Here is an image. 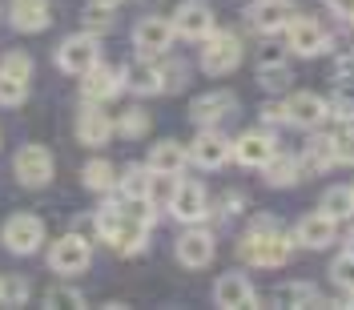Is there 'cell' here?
Returning <instances> with one entry per match:
<instances>
[{
	"mask_svg": "<svg viewBox=\"0 0 354 310\" xmlns=\"http://www.w3.org/2000/svg\"><path fill=\"white\" fill-rule=\"evenodd\" d=\"M238 250H242V258L250 266H282L290 258V242L278 234V221L274 218H258L254 221Z\"/></svg>",
	"mask_w": 354,
	"mask_h": 310,
	"instance_id": "cell-1",
	"label": "cell"
},
{
	"mask_svg": "<svg viewBox=\"0 0 354 310\" xmlns=\"http://www.w3.org/2000/svg\"><path fill=\"white\" fill-rule=\"evenodd\" d=\"M238 61H242V44H238L234 33H209L205 37V48H201V69L205 73L221 77V73L238 69Z\"/></svg>",
	"mask_w": 354,
	"mask_h": 310,
	"instance_id": "cell-2",
	"label": "cell"
},
{
	"mask_svg": "<svg viewBox=\"0 0 354 310\" xmlns=\"http://www.w3.org/2000/svg\"><path fill=\"white\" fill-rule=\"evenodd\" d=\"M44 242V221L32 218V214H12L8 226H4V246L12 250V254H32V250H41Z\"/></svg>",
	"mask_w": 354,
	"mask_h": 310,
	"instance_id": "cell-3",
	"label": "cell"
},
{
	"mask_svg": "<svg viewBox=\"0 0 354 310\" xmlns=\"http://www.w3.org/2000/svg\"><path fill=\"white\" fill-rule=\"evenodd\" d=\"M48 266L57 274H81L88 266V242L81 234H65L61 242H53V250H48Z\"/></svg>",
	"mask_w": 354,
	"mask_h": 310,
	"instance_id": "cell-4",
	"label": "cell"
},
{
	"mask_svg": "<svg viewBox=\"0 0 354 310\" xmlns=\"http://www.w3.org/2000/svg\"><path fill=\"white\" fill-rule=\"evenodd\" d=\"M174 21H165V17H145V21H137L133 28V44L145 53V57H157V53H165L169 44H174Z\"/></svg>",
	"mask_w": 354,
	"mask_h": 310,
	"instance_id": "cell-5",
	"label": "cell"
},
{
	"mask_svg": "<svg viewBox=\"0 0 354 310\" xmlns=\"http://www.w3.org/2000/svg\"><path fill=\"white\" fill-rule=\"evenodd\" d=\"M17 177H21V185H32V190L48 185V177H53L48 149L44 145H24L21 154H17Z\"/></svg>",
	"mask_w": 354,
	"mask_h": 310,
	"instance_id": "cell-6",
	"label": "cell"
},
{
	"mask_svg": "<svg viewBox=\"0 0 354 310\" xmlns=\"http://www.w3.org/2000/svg\"><path fill=\"white\" fill-rule=\"evenodd\" d=\"M97 61H101V48H97L93 37H73V41H65L57 48V65L65 69V73H81L85 77Z\"/></svg>",
	"mask_w": 354,
	"mask_h": 310,
	"instance_id": "cell-7",
	"label": "cell"
},
{
	"mask_svg": "<svg viewBox=\"0 0 354 310\" xmlns=\"http://www.w3.org/2000/svg\"><path fill=\"white\" fill-rule=\"evenodd\" d=\"M290 33V53H298V57H318L322 48H326V33H322V24L310 21V17H298V21L286 24Z\"/></svg>",
	"mask_w": 354,
	"mask_h": 310,
	"instance_id": "cell-8",
	"label": "cell"
},
{
	"mask_svg": "<svg viewBox=\"0 0 354 310\" xmlns=\"http://www.w3.org/2000/svg\"><path fill=\"white\" fill-rule=\"evenodd\" d=\"M174 33L189 37V41L209 37V33H214V12H209V4H201V0L181 4V8H177V17H174Z\"/></svg>",
	"mask_w": 354,
	"mask_h": 310,
	"instance_id": "cell-9",
	"label": "cell"
},
{
	"mask_svg": "<svg viewBox=\"0 0 354 310\" xmlns=\"http://www.w3.org/2000/svg\"><path fill=\"white\" fill-rule=\"evenodd\" d=\"M326 113H330V105H326L322 97H314V93H294L286 101V109H282V117L294 121V125H302V129H314V125L326 121Z\"/></svg>",
	"mask_w": 354,
	"mask_h": 310,
	"instance_id": "cell-10",
	"label": "cell"
},
{
	"mask_svg": "<svg viewBox=\"0 0 354 310\" xmlns=\"http://www.w3.org/2000/svg\"><path fill=\"white\" fill-rule=\"evenodd\" d=\"M169 210H174V218H181V221H201L205 218V190H201L198 181H181L174 190Z\"/></svg>",
	"mask_w": 354,
	"mask_h": 310,
	"instance_id": "cell-11",
	"label": "cell"
},
{
	"mask_svg": "<svg viewBox=\"0 0 354 310\" xmlns=\"http://www.w3.org/2000/svg\"><path fill=\"white\" fill-rule=\"evenodd\" d=\"M238 109V101H234V93H205V97H198L194 101V121L198 125H218V121H225L230 113Z\"/></svg>",
	"mask_w": 354,
	"mask_h": 310,
	"instance_id": "cell-12",
	"label": "cell"
},
{
	"mask_svg": "<svg viewBox=\"0 0 354 310\" xmlns=\"http://www.w3.org/2000/svg\"><path fill=\"white\" fill-rule=\"evenodd\" d=\"M177 258H181V266H209V258H214V238L205 234V230H189V234H181L177 238Z\"/></svg>",
	"mask_w": 354,
	"mask_h": 310,
	"instance_id": "cell-13",
	"label": "cell"
},
{
	"mask_svg": "<svg viewBox=\"0 0 354 310\" xmlns=\"http://www.w3.org/2000/svg\"><path fill=\"white\" fill-rule=\"evenodd\" d=\"M117 89H121V77H117L113 69H105L101 61H97V65L85 73V85H81V93H85L88 105H101V101H109Z\"/></svg>",
	"mask_w": 354,
	"mask_h": 310,
	"instance_id": "cell-14",
	"label": "cell"
},
{
	"mask_svg": "<svg viewBox=\"0 0 354 310\" xmlns=\"http://www.w3.org/2000/svg\"><path fill=\"white\" fill-rule=\"evenodd\" d=\"M234 157H238L242 165H250V170H254V165H266V161L274 157V141H270V133H258V129L242 133L238 145H234Z\"/></svg>",
	"mask_w": 354,
	"mask_h": 310,
	"instance_id": "cell-15",
	"label": "cell"
},
{
	"mask_svg": "<svg viewBox=\"0 0 354 310\" xmlns=\"http://www.w3.org/2000/svg\"><path fill=\"white\" fill-rule=\"evenodd\" d=\"M298 242L310 246V250H326L334 242V218L330 214H310V218L298 221Z\"/></svg>",
	"mask_w": 354,
	"mask_h": 310,
	"instance_id": "cell-16",
	"label": "cell"
},
{
	"mask_svg": "<svg viewBox=\"0 0 354 310\" xmlns=\"http://www.w3.org/2000/svg\"><path fill=\"white\" fill-rule=\"evenodd\" d=\"M250 21H254V28H262V33L286 28L290 24V0H258V4L250 8Z\"/></svg>",
	"mask_w": 354,
	"mask_h": 310,
	"instance_id": "cell-17",
	"label": "cell"
},
{
	"mask_svg": "<svg viewBox=\"0 0 354 310\" xmlns=\"http://www.w3.org/2000/svg\"><path fill=\"white\" fill-rule=\"evenodd\" d=\"M214 298H218V307L242 310L254 302V290H250V282H245L242 274H225V278H218V286H214Z\"/></svg>",
	"mask_w": 354,
	"mask_h": 310,
	"instance_id": "cell-18",
	"label": "cell"
},
{
	"mask_svg": "<svg viewBox=\"0 0 354 310\" xmlns=\"http://www.w3.org/2000/svg\"><path fill=\"white\" fill-rule=\"evenodd\" d=\"M77 133H81V141H85V145H105V141L113 137L109 113H101L97 105H88V109L81 113V121H77Z\"/></svg>",
	"mask_w": 354,
	"mask_h": 310,
	"instance_id": "cell-19",
	"label": "cell"
},
{
	"mask_svg": "<svg viewBox=\"0 0 354 310\" xmlns=\"http://www.w3.org/2000/svg\"><path fill=\"white\" fill-rule=\"evenodd\" d=\"M185 149L177 145V141H161V145H153V154H149V170L161 177H177L181 170H185Z\"/></svg>",
	"mask_w": 354,
	"mask_h": 310,
	"instance_id": "cell-20",
	"label": "cell"
},
{
	"mask_svg": "<svg viewBox=\"0 0 354 310\" xmlns=\"http://www.w3.org/2000/svg\"><path fill=\"white\" fill-rule=\"evenodd\" d=\"M225 157H230V141L218 133H201L194 141V161L201 170H218V165H225Z\"/></svg>",
	"mask_w": 354,
	"mask_h": 310,
	"instance_id": "cell-21",
	"label": "cell"
},
{
	"mask_svg": "<svg viewBox=\"0 0 354 310\" xmlns=\"http://www.w3.org/2000/svg\"><path fill=\"white\" fill-rule=\"evenodd\" d=\"M12 24L21 33H41V28H48V0H17L12 4Z\"/></svg>",
	"mask_w": 354,
	"mask_h": 310,
	"instance_id": "cell-22",
	"label": "cell"
},
{
	"mask_svg": "<svg viewBox=\"0 0 354 310\" xmlns=\"http://www.w3.org/2000/svg\"><path fill=\"white\" fill-rule=\"evenodd\" d=\"M125 85L133 93H157L161 89V69H153L149 61H137V65L125 69Z\"/></svg>",
	"mask_w": 354,
	"mask_h": 310,
	"instance_id": "cell-23",
	"label": "cell"
},
{
	"mask_svg": "<svg viewBox=\"0 0 354 310\" xmlns=\"http://www.w3.org/2000/svg\"><path fill=\"white\" fill-rule=\"evenodd\" d=\"M274 302H278V307H314V302H318V290L310 286V282L278 286V290H274Z\"/></svg>",
	"mask_w": 354,
	"mask_h": 310,
	"instance_id": "cell-24",
	"label": "cell"
},
{
	"mask_svg": "<svg viewBox=\"0 0 354 310\" xmlns=\"http://www.w3.org/2000/svg\"><path fill=\"white\" fill-rule=\"evenodd\" d=\"M322 214H330L334 221L351 218V214H354V190H342V185L326 190V198H322Z\"/></svg>",
	"mask_w": 354,
	"mask_h": 310,
	"instance_id": "cell-25",
	"label": "cell"
},
{
	"mask_svg": "<svg viewBox=\"0 0 354 310\" xmlns=\"http://www.w3.org/2000/svg\"><path fill=\"white\" fill-rule=\"evenodd\" d=\"M262 170H266V181L270 185H294L298 181V161L294 157H270Z\"/></svg>",
	"mask_w": 354,
	"mask_h": 310,
	"instance_id": "cell-26",
	"label": "cell"
},
{
	"mask_svg": "<svg viewBox=\"0 0 354 310\" xmlns=\"http://www.w3.org/2000/svg\"><path fill=\"white\" fill-rule=\"evenodd\" d=\"M24 97H28V81L0 73V105H21Z\"/></svg>",
	"mask_w": 354,
	"mask_h": 310,
	"instance_id": "cell-27",
	"label": "cell"
},
{
	"mask_svg": "<svg viewBox=\"0 0 354 310\" xmlns=\"http://www.w3.org/2000/svg\"><path fill=\"white\" fill-rule=\"evenodd\" d=\"M121 185H125V198H149V194H153V177H149V170H129Z\"/></svg>",
	"mask_w": 354,
	"mask_h": 310,
	"instance_id": "cell-28",
	"label": "cell"
},
{
	"mask_svg": "<svg viewBox=\"0 0 354 310\" xmlns=\"http://www.w3.org/2000/svg\"><path fill=\"white\" fill-rule=\"evenodd\" d=\"M85 185H88V190H97V194H101V190H109V185H113V165H109V161H88V165H85Z\"/></svg>",
	"mask_w": 354,
	"mask_h": 310,
	"instance_id": "cell-29",
	"label": "cell"
},
{
	"mask_svg": "<svg viewBox=\"0 0 354 310\" xmlns=\"http://www.w3.org/2000/svg\"><path fill=\"white\" fill-rule=\"evenodd\" d=\"M117 129L125 133V137H145L149 133V117H145V109H125Z\"/></svg>",
	"mask_w": 354,
	"mask_h": 310,
	"instance_id": "cell-30",
	"label": "cell"
},
{
	"mask_svg": "<svg viewBox=\"0 0 354 310\" xmlns=\"http://www.w3.org/2000/svg\"><path fill=\"white\" fill-rule=\"evenodd\" d=\"M0 73H8V77H21V81H32V61H28L24 53H8V57L0 61Z\"/></svg>",
	"mask_w": 354,
	"mask_h": 310,
	"instance_id": "cell-31",
	"label": "cell"
},
{
	"mask_svg": "<svg viewBox=\"0 0 354 310\" xmlns=\"http://www.w3.org/2000/svg\"><path fill=\"white\" fill-rule=\"evenodd\" d=\"M85 24H88V28H109V24H113V8H109V0H101V4L93 0V4L85 8Z\"/></svg>",
	"mask_w": 354,
	"mask_h": 310,
	"instance_id": "cell-32",
	"label": "cell"
},
{
	"mask_svg": "<svg viewBox=\"0 0 354 310\" xmlns=\"http://www.w3.org/2000/svg\"><path fill=\"white\" fill-rule=\"evenodd\" d=\"M334 161H338V157H334V141H310V165H314V170H326Z\"/></svg>",
	"mask_w": 354,
	"mask_h": 310,
	"instance_id": "cell-33",
	"label": "cell"
},
{
	"mask_svg": "<svg viewBox=\"0 0 354 310\" xmlns=\"http://www.w3.org/2000/svg\"><path fill=\"white\" fill-rule=\"evenodd\" d=\"M330 274H334V282L342 290H354V258L346 254V258H338V262L330 266Z\"/></svg>",
	"mask_w": 354,
	"mask_h": 310,
	"instance_id": "cell-34",
	"label": "cell"
},
{
	"mask_svg": "<svg viewBox=\"0 0 354 310\" xmlns=\"http://www.w3.org/2000/svg\"><path fill=\"white\" fill-rule=\"evenodd\" d=\"M44 302H48V307H85V298H81V294H77V290H48V294H44Z\"/></svg>",
	"mask_w": 354,
	"mask_h": 310,
	"instance_id": "cell-35",
	"label": "cell"
},
{
	"mask_svg": "<svg viewBox=\"0 0 354 310\" xmlns=\"http://www.w3.org/2000/svg\"><path fill=\"white\" fill-rule=\"evenodd\" d=\"M334 157L338 161H354V129H342L334 137Z\"/></svg>",
	"mask_w": 354,
	"mask_h": 310,
	"instance_id": "cell-36",
	"label": "cell"
},
{
	"mask_svg": "<svg viewBox=\"0 0 354 310\" xmlns=\"http://www.w3.org/2000/svg\"><path fill=\"white\" fill-rule=\"evenodd\" d=\"M0 302H8V307L24 302V282H21V278H8V282L0 286Z\"/></svg>",
	"mask_w": 354,
	"mask_h": 310,
	"instance_id": "cell-37",
	"label": "cell"
},
{
	"mask_svg": "<svg viewBox=\"0 0 354 310\" xmlns=\"http://www.w3.org/2000/svg\"><path fill=\"white\" fill-rule=\"evenodd\" d=\"M181 77H185V65H169L161 73V85L165 89H181Z\"/></svg>",
	"mask_w": 354,
	"mask_h": 310,
	"instance_id": "cell-38",
	"label": "cell"
},
{
	"mask_svg": "<svg viewBox=\"0 0 354 310\" xmlns=\"http://www.w3.org/2000/svg\"><path fill=\"white\" fill-rule=\"evenodd\" d=\"M258 65H262V69H274V65H286V53H282V48H266L262 57H258Z\"/></svg>",
	"mask_w": 354,
	"mask_h": 310,
	"instance_id": "cell-39",
	"label": "cell"
},
{
	"mask_svg": "<svg viewBox=\"0 0 354 310\" xmlns=\"http://www.w3.org/2000/svg\"><path fill=\"white\" fill-rule=\"evenodd\" d=\"M330 4V12H338V17H354V0H326Z\"/></svg>",
	"mask_w": 354,
	"mask_h": 310,
	"instance_id": "cell-40",
	"label": "cell"
},
{
	"mask_svg": "<svg viewBox=\"0 0 354 310\" xmlns=\"http://www.w3.org/2000/svg\"><path fill=\"white\" fill-rule=\"evenodd\" d=\"M351 258H354V234H351Z\"/></svg>",
	"mask_w": 354,
	"mask_h": 310,
	"instance_id": "cell-41",
	"label": "cell"
},
{
	"mask_svg": "<svg viewBox=\"0 0 354 310\" xmlns=\"http://www.w3.org/2000/svg\"><path fill=\"white\" fill-rule=\"evenodd\" d=\"M351 302H354V290H351Z\"/></svg>",
	"mask_w": 354,
	"mask_h": 310,
	"instance_id": "cell-42",
	"label": "cell"
},
{
	"mask_svg": "<svg viewBox=\"0 0 354 310\" xmlns=\"http://www.w3.org/2000/svg\"><path fill=\"white\" fill-rule=\"evenodd\" d=\"M0 286H4V278H0Z\"/></svg>",
	"mask_w": 354,
	"mask_h": 310,
	"instance_id": "cell-43",
	"label": "cell"
},
{
	"mask_svg": "<svg viewBox=\"0 0 354 310\" xmlns=\"http://www.w3.org/2000/svg\"><path fill=\"white\" fill-rule=\"evenodd\" d=\"M109 4H113V0H109Z\"/></svg>",
	"mask_w": 354,
	"mask_h": 310,
	"instance_id": "cell-44",
	"label": "cell"
}]
</instances>
